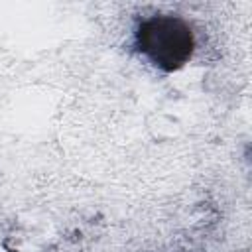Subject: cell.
<instances>
[{"mask_svg": "<svg viewBox=\"0 0 252 252\" xmlns=\"http://www.w3.org/2000/svg\"><path fill=\"white\" fill-rule=\"evenodd\" d=\"M136 49L158 69L173 73L181 69L195 51L191 28L177 16H150L136 30Z\"/></svg>", "mask_w": 252, "mask_h": 252, "instance_id": "6da1fadb", "label": "cell"}]
</instances>
